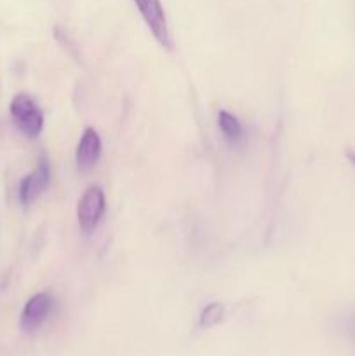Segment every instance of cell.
<instances>
[{
    "mask_svg": "<svg viewBox=\"0 0 355 356\" xmlns=\"http://www.w3.org/2000/svg\"><path fill=\"white\" fill-rule=\"evenodd\" d=\"M10 115L16 127L28 138H37L44 129V115L26 94H17L10 103Z\"/></svg>",
    "mask_w": 355,
    "mask_h": 356,
    "instance_id": "cell-1",
    "label": "cell"
},
{
    "mask_svg": "<svg viewBox=\"0 0 355 356\" xmlns=\"http://www.w3.org/2000/svg\"><path fill=\"white\" fill-rule=\"evenodd\" d=\"M106 211V200L101 186H89L84 191L77 207L79 226L84 233H93Z\"/></svg>",
    "mask_w": 355,
    "mask_h": 356,
    "instance_id": "cell-2",
    "label": "cell"
},
{
    "mask_svg": "<svg viewBox=\"0 0 355 356\" xmlns=\"http://www.w3.org/2000/svg\"><path fill=\"white\" fill-rule=\"evenodd\" d=\"M136 7H138L139 14L145 19L146 26L153 33L160 45L167 51L173 49V40H171L169 24H167V16L164 6L160 0H134Z\"/></svg>",
    "mask_w": 355,
    "mask_h": 356,
    "instance_id": "cell-3",
    "label": "cell"
},
{
    "mask_svg": "<svg viewBox=\"0 0 355 356\" xmlns=\"http://www.w3.org/2000/svg\"><path fill=\"white\" fill-rule=\"evenodd\" d=\"M52 308H54V299L51 294H47V292L35 294L33 298L28 299L23 312H21V329L24 332H35L37 329H40L52 313Z\"/></svg>",
    "mask_w": 355,
    "mask_h": 356,
    "instance_id": "cell-4",
    "label": "cell"
},
{
    "mask_svg": "<svg viewBox=\"0 0 355 356\" xmlns=\"http://www.w3.org/2000/svg\"><path fill=\"white\" fill-rule=\"evenodd\" d=\"M51 184V163L47 156L42 155L37 167L31 174H28L19 184V202L23 205H30L37 197H40Z\"/></svg>",
    "mask_w": 355,
    "mask_h": 356,
    "instance_id": "cell-5",
    "label": "cell"
},
{
    "mask_svg": "<svg viewBox=\"0 0 355 356\" xmlns=\"http://www.w3.org/2000/svg\"><path fill=\"white\" fill-rule=\"evenodd\" d=\"M101 139L100 134L94 131L93 127H87L82 132V138H80L79 146H77L75 160L77 167H79L82 172H89L90 169H94L101 156Z\"/></svg>",
    "mask_w": 355,
    "mask_h": 356,
    "instance_id": "cell-6",
    "label": "cell"
},
{
    "mask_svg": "<svg viewBox=\"0 0 355 356\" xmlns=\"http://www.w3.org/2000/svg\"><path fill=\"white\" fill-rule=\"evenodd\" d=\"M218 124L219 129H221L223 136L226 138V141L232 143V145H237V143L244 141V127L239 122V118L233 117L228 111L221 110L218 113Z\"/></svg>",
    "mask_w": 355,
    "mask_h": 356,
    "instance_id": "cell-7",
    "label": "cell"
},
{
    "mask_svg": "<svg viewBox=\"0 0 355 356\" xmlns=\"http://www.w3.org/2000/svg\"><path fill=\"white\" fill-rule=\"evenodd\" d=\"M225 316V306L221 302H211V305L205 306L200 313V318H198V323L204 329H211V327L218 325L219 322Z\"/></svg>",
    "mask_w": 355,
    "mask_h": 356,
    "instance_id": "cell-8",
    "label": "cell"
},
{
    "mask_svg": "<svg viewBox=\"0 0 355 356\" xmlns=\"http://www.w3.org/2000/svg\"><path fill=\"white\" fill-rule=\"evenodd\" d=\"M345 329H347V334L352 337V339H355V315L350 316V318L347 320V323H345Z\"/></svg>",
    "mask_w": 355,
    "mask_h": 356,
    "instance_id": "cell-9",
    "label": "cell"
},
{
    "mask_svg": "<svg viewBox=\"0 0 355 356\" xmlns=\"http://www.w3.org/2000/svg\"><path fill=\"white\" fill-rule=\"evenodd\" d=\"M347 159L350 160L352 165L355 167V148H348V149H347Z\"/></svg>",
    "mask_w": 355,
    "mask_h": 356,
    "instance_id": "cell-10",
    "label": "cell"
}]
</instances>
